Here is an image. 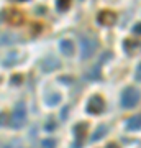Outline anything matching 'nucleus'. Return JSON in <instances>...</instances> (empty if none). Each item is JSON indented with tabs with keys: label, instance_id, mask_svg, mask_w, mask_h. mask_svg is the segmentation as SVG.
Wrapping results in <instances>:
<instances>
[{
	"label": "nucleus",
	"instance_id": "obj_1",
	"mask_svg": "<svg viewBox=\"0 0 141 148\" xmlns=\"http://www.w3.org/2000/svg\"><path fill=\"white\" fill-rule=\"evenodd\" d=\"M140 99H141V92L136 89V87L131 86V87H126V89L123 90V94H121V97H120V102L125 109H133V107L138 106Z\"/></svg>",
	"mask_w": 141,
	"mask_h": 148
},
{
	"label": "nucleus",
	"instance_id": "obj_2",
	"mask_svg": "<svg viewBox=\"0 0 141 148\" xmlns=\"http://www.w3.org/2000/svg\"><path fill=\"white\" fill-rule=\"evenodd\" d=\"M97 49V41L90 36H82L80 38V58L89 59Z\"/></svg>",
	"mask_w": 141,
	"mask_h": 148
},
{
	"label": "nucleus",
	"instance_id": "obj_3",
	"mask_svg": "<svg viewBox=\"0 0 141 148\" xmlns=\"http://www.w3.org/2000/svg\"><path fill=\"white\" fill-rule=\"evenodd\" d=\"M25 120H26V109H25V104H18V106L13 109L12 112V127L13 128H21L25 125Z\"/></svg>",
	"mask_w": 141,
	"mask_h": 148
},
{
	"label": "nucleus",
	"instance_id": "obj_4",
	"mask_svg": "<svg viewBox=\"0 0 141 148\" xmlns=\"http://www.w3.org/2000/svg\"><path fill=\"white\" fill-rule=\"evenodd\" d=\"M104 109H105V101L100 95L90 97V101L87 102V112L89 114H102Z\"/></svg>",
	"mask_w": 141,
	"mask_h": 148
},
{
	"label": "nucleus",
	"instance_id": "obj_5",
	"mask_svg": "<svg viewBox=\"0 0 141 148\" xmlns=\"http://www.w3.org/2000/svg\"><path fill=\"white\" fill-rule=\"evenodd\" d=\"M97 21H99L102 27H112L116 21V13L112 10H102L97 15Z\"/></svg>",
	"mask_w": 141,
	"mask_h": 148
},
{
	"label": "nucleus",
	"instance_id": "obj_6",
	"mask_svg": "<svg viewBox=\"0 0 141 148\" xmlns=\"http://www.w3.org/2000/svg\"><path fill=\"white\" fill-rule=\"evenodd\" d=\"M41 69L44 71V73H51V71H54V69L61 68V61H59L58 58H54V56H46V58L41 61Z\"/></svg>",
	"mask_w": 141,
	"mask_h": 148
},
{
	"label": "nucleus",
	"instance_id": "obj_7",
	"mask_svg": "<svg viewBox=\"0 0 141 148\" xmlns=\"http://www.w3.org/2000/svg\"><path fill=\"white\" fill-rule=\"evenodd\" d=\"M16 41H20V36L15 33L3 32L0 33V46H8V45H15Z\"/></svg>",
	"mask_w": 141,
	"mask_h": 148
},
{
	"label": "nucleus",
	"instance_id": "obj_8",
	"mask_svg": "<svg viewBox=\"0 0 141 148\" xmlns=\"http://www.w3.org/2000/svg\"><path fill=\"white\" fill-rule=\"evenodd\" d=\"M7 21L10 23V25H15V27H18V25H21L23 23V13L18 10H10L8 13H7Z\"/></svg>",
	"mask_w": 141,
	"mask_h": 148
},
{
	"label": "nucleus",
	"instance_id": "obj_9",
	"mask_svg": "<svg viewBox=\"0 0 141 148\" xmlns=\"http://www.w3.org/2000/svg\"><path fill=\"white\" fill-rule=\"evenodd\" d=\"M123 46H125V51H126L128 54H138V53H141V41L126 40Z\"/></svg>",
	"mask_w": 141,
	"mask_h": 148
},
{
	"label": "nucleus",
	"instance_id": "obj_10",
	"mask_svg": "<svg viewBox=\"0 0 141 148\" xmlns=\"http://www.w3.org/2000/svg\"><path fill=\"white\" fill-rule=\"evenodd\" d=\"M59 48H61V53L66 54V56H72L74 54V43L71 40H63L59 43Z\"/></svg>",
	"mask_w": 141,
	"mask_h": 148
},
{
	"label": "nucleus",
	"instance_id": "obj_11",
	"mask_svg": "<svg viewBox=\"0 0 141 148\" xmlns=\"http://www.w3.org/2000/svg\"><path fill=\"white\" fill-rule=\"evenodd\" d=\"M126 128H128V130H140L141 128V117L140 115L130 117V119L126 120Z\"/></svg>",
	"mask_w": 141,
	"mask_h": 148
},
{
	"label": "nucleus",
	"instance_id": "obj_12",
	"mask_svg": "<svg viewBox=\"0 0 141 148\" xmlns=\"http://www.w3.org/2000/svg\"><path fill=\"white\" fill-rule=\"evenodd\" d=\"M74 132H76V137H77V145L82 143V138H84V135H85V132H87V123L82 122L80 125H76V127H74Z\"/></svg>",
	"mask_w": 141,
	"mask_h": 148
},
{
	"label": "nucleus",
	"instance_id": "obj_13",
	"mask_svg": "<svg viewBox=\"0 0 141 148\" xmlns=\"http://www.w3.org/2000/svg\"><path fill=\"white\" fill-rule=\"evenodd\" d=\"M71 5V0H56V7L59 12H66Z\"/></svg>",
	"mask_w": 141,
	"mask_h": 148
},
{
	"label": "nucleus",
	"instance_id": "obj_14",
	"mask_svg": "<svg viewBox=\"0 0 141 148\" xmlns=\"http://www.w3.org/2000/svg\"><path fill=\"white\" fill-rule=\"evenodd\" d=\"M104 133H107V127H105V125H100L99 128H97V132L94 133V140H100V138L104 137Z\"/></svg>",
	"mask_w": 141,
	"mask_h": 148
},
{
	"label": "nucleus",
	"instance_id": "obj_15",
	"mask_svg": "<svg viewBox=\"0 0 141 148\" xmlns=\"http://www.w3.org/2000/svg\"><path fill=\"white\" fill-rule=\"evenodd\" d=\"M16 63V53H10L8 56H7V59H3V64L5 66H10V64Z\"/></svg>",
	"mask_w": 141,
	"mask_h": 148
},
{
	"label": "nucleus",
	"instance_id": "obj_16",
	"mask_svg": "<svg viewBox=\"0 0 141 148\" xmlns=\"http://www.w3.org/2000/svg\"><path fill=\"white\" fill-rule=\"evenodd\" d=\"M41 145L44 148H54V147H56V142H54V140H43Z\"/></svg>",
	"mask_w": 141,
	"mask_h": 148
},
{
	"label": "nucleus",
	"instance_id": "obj_17",
	"mask_svg": "<svg viewBox=\"0 0 141 148\" xmlns=\"http://www.w3.org/2000/svg\"><path fill=\"white\" fill-rule=\"evenodd\" d=\"M135 77H136V81H141V63L138 64V68L135 71Z\"/></svg>",
	"mask_w": 141,
	"mask_h": 148
},
{
	"label": "nucleus",
	"instance_id": "obj_18",
	"mask_svg": "<svg viewBox=\"0 0 141 148\" xmlns=\"http://www.w3.org/2000/svg\"><path fill=\"white\" fill-rule=\"evenodd\" d=\"M7 123V114L5 112H0V127Z\"/></svg>",
	"mask_w": 141,
	"mask_h": 148
},
{
	"label": "nucleus",
	"instance_id": "obj_19",
	"mask_svg": "<svg viewBox=\"0 0 141 148\" xmlns=\"http://www.w3.org/2000/svg\"><path fill=\"white\" fill-rule=\"evenodd\" d=\"M133 33H136V35H141V23H136L135 27H133Z\"/></svg>",
	"mask_w": 141,
	"mask_h": 148
},
{
	"label": "nucleus",
	"instance_id": "obj_20",
	"mask_svg": "<svg viewBox=\"0 0 141 148\" xmlns=\"http://www.w3.org/2000/svg\"><path fill=\"white\" fill-rule=\"evenodd\" d=\"M20 81H21V77H20V76H16V77L13 76V77H12V82H20Z\"/></svg>",
	"mask_w": 141,
	"mask_h": 148
},
{
	"label": "nucleus",
	"instance_id": "obj_21",
	"mask_svg": "<svg viewBox=\"0 0 141 148\" xmlns=\"http://www.w3.org/2000/svg\"><path fill=\"white\" fill-rule=\"evenodd\" d=\"M107 148H118V145L116 143H110V145H107Z\"/></svg>",
	"mask_w": 141,
	"mask_h": 148
},
{
	"label": "nucleus",
	"instance_id": "obj_22",
	"mask_svg": "<svg viewBox=\"0 0 141 148\" xmlns=\"http://www.w3.org/2000/svg\"><path fill=\"white\" fill-rule=\"evenodd\" d=\"M16 2H26V0H16Z\"/></svg>",
	"mask_w": 141,
	"mask_h": 148
}]
</instances>
